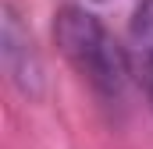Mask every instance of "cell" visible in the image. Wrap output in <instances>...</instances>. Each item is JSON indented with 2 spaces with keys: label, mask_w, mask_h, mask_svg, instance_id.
Wrapping results in <instances>:
<instances>
[{
  "label": "cell",
  "mask_w": 153,
  "mask_h": 149,
  "mask_svg": "<svg viewBox=\"0 0 153 149\" xmlns=\"http://www.w3.org/2000/svg\"><path fill=\"white\" fill-rule=\"evenodd\" d=\"M0 50H4V64L14 78V85L25 92V96H36L39 82H43V68H39V57L32 50V39L29 32L18 25V14L7 7L4 11V32H0Z\"/></svg>",
  "instance_id": "7a4b0ae2"
},
{
  "label": "cell",
  "mask_w": 153,
  "mask_h": 149,
  "mask_svg": "<svg viewBox=\"0 0 153 149\" xmlns=\"http://www.w3.org/2000/svg\"><path fill=\"white\" fill-rule=\"evenodd\" d=\"M53 36H57V46L64 50V57L75 64V71L100 96L121 100L125 82H128V60L96 14H89L85 7H64L57 14Z\"/></svg>",
  "instance_id": "6da1fadb"
},
{
  "label": "cell",
  "mask_w": 153,
  "mask_h": 149,
  "mask_svg": "<svg viewBox=\"0 0 153 149\" xmlns=\"http://www.w3.org/2000/svg\"><path fill=\"white\" fill-rule=\"evenodd\" d=\"M132 39L143 50V57H153V0H143L132 21Z\"/></svg>",
  "instance_id": "3957f363"
}]
</instances>
